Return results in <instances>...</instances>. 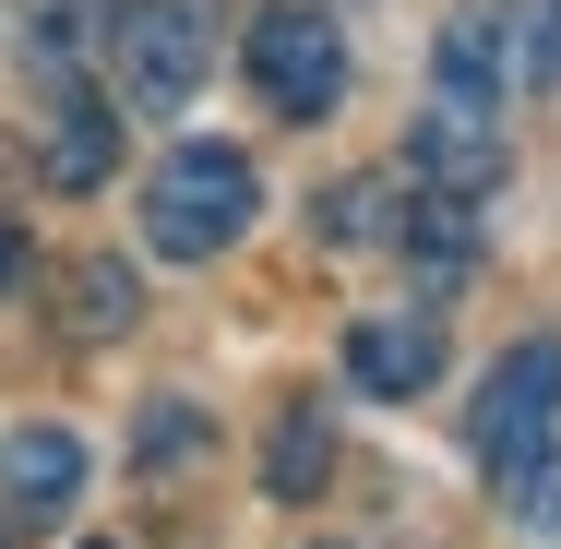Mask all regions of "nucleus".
Wrapping results in <instances>:
<instances>
[{
  "mask_svg": "<svg viewBox=\"0 0 561 549\" xmlns=\"http://www.w3.org/2000/svg\"><path fill=\"white\" fill-rule=\"evenodd\" d=\"M550 419H561V334H526V346L490 370V394H478V466H490L502 490H526V478L550 466Z\"/></svg>",
  "mask_w": 561,
  "mask_h": 549,
  "instance_id": "nucleus-3",
  "label": "nucleus"
},
{
  "mask_svg": "<svg viewBox=\"0 0 561 549\" xmlns=\"http://www.w3.org/2000/svg\"><path fill=\"white\" fill-rule=\"evenodd\" d=\"M119 156V108H96V96H60V131H48V180L60 192H96Z\"/></svg>",
  "mask_w": 561,
  "mask_h": 549,
  "instance_id": "nucleus-9",
  "label": "nucleus"
},
{
  "mask_svg": "<svg viewBox=\"0 0 561 549\" xmlns=\"http://www.w3.org/2000/svg\"><path fill=\"white\" fill-rule=\"evenodd\" d=\"M108 48H119L131 108H180V96L216 72V0H119Z\"/></svg>",
  "mask_w": 561,
  "mask_h": 549,
  "instance_id": "nucleus-4",
  "label": "nucleus"
},
{
  "mask_svg": "<svg viewBox=\"0 0 561 549\" xmlns=\"http://www.w3.org/2000/svg\"><path fill=\"white\" fill-rule=\"evenodd\" d=\"M407 168H419L443 204L502 192V108H490V96H454V84H431V108H419V131H407Z\"/></svg>",
  "mask_w": 561,
  "mask_h": 549,
  "instance_id": "nucleus-5",
  "label": "nucleus"
},
{
  "mask_svg": "<svg viewBox=\"0 0 561 549\" xmlns=\"http://www.w3.org/2000/svg\"><path fill=\"white\" fill-rule=\"evenodd\" d=\"M382 192H370V180H346V192H323V239H382Z\"/></svg>",
  "mask_w": 561,
  "mask_h": 549,
  "instance_id": "nucleus-12",
  "label": "nucleus"
},
{
  "mask_svg": "<svg viewBox=\"0 0 561 549\" xmlns=\"http://www.w3.org/2000/svg\"><path fill=\"white\" fill-rule=\"evenodd\" d=\"M131 323V275H119V263H84V275H72V334H119Z\"/></svg>",
  "mask_w": 561,
  "mask_h": 549,
  "instance_id": "nucleus-11",
  "label": "nucleus"
},
{
  "mask_svg": "<svg viewBox=\"0 0 561 549\" xmlns=\"http://www.w3.org/2000/svg\"><path fill=\"white\" fill-rule=\"evenodd\" d=\"M251 204H263V180H251L239 144H180V156L144 180V239H156L168 263H216L227 239L251 227Z\"/></svg>",
  "mask_w": 561,
  "mask_h": 549,
  "instance_id": "nucleus-1",
  "label": "nucleus"
},
{
  "mask_svg": "<svg viewBox=\"0 0 561 549\" xmlns=\"http://www.w3.org/2000/svg\"><path fill=\"white\" fill-rule=\"evenodd\" d=\"M346 382L382 394V407L431 394V382H443V323H431V311H370V323H346Z\"/></svg>",
  "mask_w": 561,
  "mask_h": 549,
  "instance_id": "nucleus-6",
  "label": "nucleus"
},
{
  "mask_svg": "<svg viewBox=\"0 0 561 549\" xmlns=\"http://www.w3.org/2000/svg\"><path fill=\"white\" fill-rule=\"evenodd\" d=\"M514 514H526V526H561V454L526 478V490H514Z\"/></svg>",
  "mask_w": 561,
  "mask_h": 549,
  "instance_id": "nucleus-13",
  "label": "nucleus"
},
{
  "mask_svg": "<svg viewBox=\"0 0 561 549\" xmlns=\"http://www.w3.org/2000/svg\"><path fill=\"white\" fill-rule=\"evenodd\" d=\"M239 60H251V84H263L275 119H335V96H346V36H335L323 0H263Z\"/></svg>",
  "mask_w": 561,
  "mask_h": 549,
  "instance_id": "nucleus-2",
  "label": "nucleus"
},
{
  "mask_svg": "<svg viewBox=\"0 0 561 549\" xmlns=\"http://www.w3.org/2000/svg\"><path fill=\"white\" fill-rule=\"evenodd\" d=\"M12 275H24V239H12V227H0V287H12Z\"/></svg>",
  "mask_w": 561,
  "mask_h": 549,
  "instance_id": "nucleus-14",
  "label": "nucleus"
},
{
  "mask_svg": "<svg viewBox=\"0 0 561 549\" xmlns=\"http://www.w3.org/2000/svg\"><path fill=\"white\" fill-rule=\"evenodd\" d=\"M0 478H12V502H24V514H60V502L84 490V442L36 419V431H12V442H0Z\"/></svg>",
  "mask_w": 561,
  "mask_h": 549,
  "instance_id": "nucleus-8",
  "label": "nucleus"
},
{
  "mask_svg": "<svg viewBox=\"0 0 561 549\" xmlns=\"http://www.w3.org/2000/svg\"><path fill=\"white\" fill-rule=\"evenodd\" d=\"M431 72H443L454 96H490V108H502V84L526 72V48H514V0H454Z\"/></svg>",
  "mask_w": 561,
  "mask_h": 549,
  "instance_id": "nucleus-7",
  "label": "nucleus"
},
{
  "mask_svg": "<svg viewBox=\"0 0 561 549\" xmlns=\"http://www.w3.org/2000/svg\"><path fill=\"white\" fill-rule=\"evenodd\" d=\"M311 478H323V419H311V407H287L275 442H263V490H275V502H311Z\"/></svg>",
  "mask_w": 561,
  "mask_h": 549,
  "instance_id": "nucleus-10",
  "label": "nucleus"
}]
</instances>
